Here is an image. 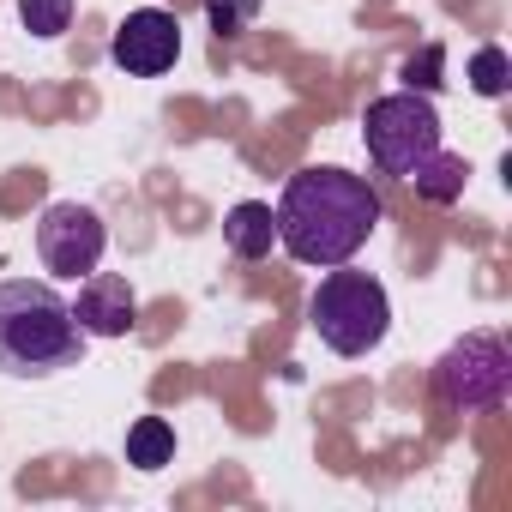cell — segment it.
Wrapping results in <instances>:
<instances>
[{
	"instance_id": "obj_1",
	"label": "cell",
	"mask_w": 512,
	"mask_h": 512,
	"mask_svg": "<svg viewBox=\"0 0 512 512\" xmlns=\"http://www.w3.org/2000/svg\"><path fill=\"white\" fill-rule=\"evenodd\" d=\"M380 223V193L368 175L332 169V163H308L284 181L278 199V247L290 253L296 266H350L356 253L368 247Z\"/></svg>"
},
{
	"instance_id": "obj_2",
	"label": "cell",
	"mask_w": 512,
	"mask_h": 512,
	"mask_svg": "<svg viewBox=\"0 0 512 512\" xmlns=\"http://www.w3.org/2000/svg\"><path fill=\"white\" fill-rule=\"evenodd\" d=\"M85 332L73 320V302L55 284L7 278L0 284V374L13 380H49L61 368H79Z\"/></svg>"
},
{
	"instance_id": "obj_3",
	"label": "cell",
	"mask_w": 512,
	"mask_h": 512,
	"mask_svg": "<svg viewBox=\"0 0 512 512\" xmlns=\"http://www.w3.org/2000/svg\"><path fill=\"white\" fill-rule=\"evenodd\" d=\"M308 326L314 338L332 350V356H368L386 344L392 332V302H386V284L374 272H350V266H326L314 302H308Z\"/></svg>"
},
{
	"instance_id": "obj_4",
	"label": "cell",
	"mask_w": 512,
	"mask_h": 512,
	"mask_svg": "<svg viewBox=\"0 0 512 512\" xmlns=\"http://www.w3.org/2000/svg\"><path fill=\"white\" fill-rule=\"evenodd\" d=\"M362 145H368V157H374L380 175L410 181L440 151V109H434V97H422V91L374 97L368 115H362Z\"/></svg>"
},
{
	"instance_id": "obj_5",
	"label": "cell",
	"mask_w": 512,
	"mask_h": 512,
	"mask_svg": "<svg viewBox=\"0 0 512 512\" xmlns=\"http://www.w3.org/2000/svg\"><path fill=\"white\" fill-rule=\"evenodd\" d=\"M512 386V356L494 332H470L434 362V392L452 410H494Z\"/></svg>"
},
{
	"instance_id": "obj_6",
	"label": "cell",
	"mask_w": 512,
	"mask_h": 512,
	"mask_svg": "<svg viewBox=\"0 0 512 512\" xmlns=\"http://www.w3.org/2000/svg\"><path fill=\"white\" fill-rule=\"evenodd\" d=\"M37 253H43V266L55 272V278H91L97 266H103V253H109V223L91 211V205H79V199H55V205H43V217H37Z\"/></svg>"
},
{
	"instance_id": "obj_7",
	"label": "cell",
	"mask_w": 512,
	"mask_h": 512,
	"mask_svg": "<svg viewBox=\"0 0 512 512\" xmlns=\"http://www.w3.org/2000/svg\"><path fill=\"white\" fill-rule=\"evenodd\" d=\"M109 61L127 79H163L181 61V25H175V13H163V7L127 13L115 25V37H109Z\"/></svg>"
},
{
	"instance_id": "obj_8",
	"label": "cell",
	"mask_w": 512,
	"mask_h": 512,
	"mask_svg": "<svg viewBox=\"0 0 512 512\" xmlns=\"http://www.w3.org/2000/svg\"><path fill=\"white\" fill-rule=\"evenodd\" d=\"M73 320L85 338H127L139 326V296L121 272H91V278H79Z\"/></svg>"
},
{
	"instance_id": "obj_9",
	"label": "cell",
	"mask_w": 512,
	"mask_h": 512,
	"mask_svg": "<svg viewBox=\"0 0 512 512\" xmlns=\"http://www.w3.org/2000/svg\"><path fill=\"white\" fill-rule=\"evenodd\" d=\"M272 241H278V211H272L266 199L229 205V217H223V247L235 253V260H266Z\"/></svg>"
},
{
	"instance_id": "obj_10",
	"label": "cell",
	"mask_w": 512,
	"mask_h": 512,
	"mask_svg": "<svg viewBox=\"0 0 512 512\" xmlns=\"http://www.w3.org/2000/svg\"><path fill=\"white\" fill-rule=\"evenodd\" d=\"M127 464H133V470H163V464H175V428H169L163 416H139V422L127 428Z\"/></svg>"
},
{
	"instance_id": "obj_11",
	"label": "cell",
	"mask_w": 512,
	"mask_h": 512,
	"mask_svg": "<svg viewBox=\"0 0 512 512\" xmlns=\"http://www.w3.org/2000/svg\"><path fill=\"white\" fill-rule=\"evenodd\" d=\"M464 175H470V169H464V157H446V151H434V157H428V163L410 175V187H416L422 199H434V205H452V199L464 193Z\"/></svg>"
},
{
	"instance_id": "obj_12",
	"label": "cell",
	"mask_w": 512,
	"mask_h": 512,
	"mask_svg": "<svg viewBox=\"0 0 512 512\" xmlns=\"http://www.w3.org/2000/svg\"><path fill=\"white\" fill-rule=\"evenodd\" d=\"M506 85H512L506 49H500V43H482V49L470 55V91H476V97H506Z\"/></svg>"
},
{
	"instance_id": "obj_13",
	"label": "cell",
	"mask_w": 512,
	"mask_h": 512,
	"mask_svg": "<svg viewBox=\"0 0 512 512\" xmlns=\"http://www.w3.org/2000/svg\"><path fill=\"white\" fill-rule=\"evenodd\" d=\"M19 19H25L31 37L55 43V37H67V25H73V0H19Z\"/></svg>"
},
{
	"instance_id": "obj_14",
	"label": "cell",
	"mask_w": 512,
	"mask_h": 512,
	"mask_svg": "<svg viewBox=\"0 0 512 512\" xmlns=\"http://www.w3.org/2000/svg\"><path fill=\"white\" fill-rule=\"evenodd\" d=\"M440 67H446V49L440 43H428L422 55H410L404 61V91H422V97H434L446 79H440Z\"/></svg>"
},
{
	"instance_id": "obj_15",
	"label": "cell",
	"mask_w": 512,
	"mask_h": 512,
	"mask_svg": "<svg viewBox=\"0 0 512 512\" xmlns=\"http://www.w3.org/2000/svg\"><path fill=\"white\" fill-rule=\"evenodd\" d=\"M205 13H211L217 37H241L253 19H260V0H205Z\"/></svg>"
}]
</instances>
